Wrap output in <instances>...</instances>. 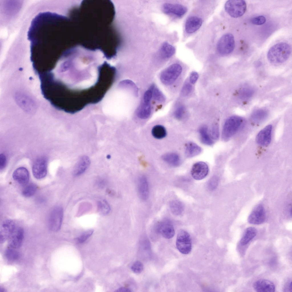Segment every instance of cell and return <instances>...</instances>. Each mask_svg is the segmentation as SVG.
<instances>
[{
    "label": "cell",
    "mask_w": 292,
    "mask_h": 292,
    "mask_svg": "<svg viewBox=\"0 0 292 292\" xmlns=\"http://www.w3.org/2000/svg\"><path fill=\"white\" fill-rule=\"evenodd\" d=\"M74 26L69 18L49 11L40 12L33 19L27 37L31 60L38 74L51 70L71 53L76 36Z\"/></svg>",
    "instance_id": "obj_1"
},
{
    "label": "cell",
    "mask_w": 292,
    "mask_h": 292,
    "mask_svg": "<svg viewBox=\"0 0 292 292\" xmlns=\"http://www.w3.org/2000/svg\"><path fill=\"white\" fill-rule=\"evenodd\" d=\"M220 0H194L183 20L181 41L186 42L199 32L215 12Z\"/></svg>",
    "instance_id": "obj_2"
},
{
    "label": "cell",
    "mask_w": 292,
    "mask_h": 292,
    "mask_svg": "<svg viewBox=\"0 0 292 292\" xmlns=\"http://www.w3.org/2000/svg\"><path fill=\"white\" fill-rule=\"evenodd\" d=\"M226 20L222 23L213 34L209 59L227 57L233 52L235 46L233 34L226 29Z\"/></svg>",
    "instance_id": "obj_3"
},
{
    "label": "cell",
    "mask_w": 292,
    "mask_h": 292,
    "mask_svg": "<svg viewBox=\"0 0 292 292\" xmlns=\"http://www.w3.org/2000/svg\"><path fill=\"white\" fill-rule=\"evenodd\" d=\"M291 52V48L289 44L285 42H280L274 45L269 49L267 54V58L272 63H282L287 60Z\"/></svg>",
    "instance_id": "obj_4"
},
{
    "label": "cell",
    "mask_w": 292,
    "mask_h": 292,
    "mask_svg": "<svg viewBox=\"0 0 292 292\" xmlns=\"http://www.w3.org/2000/svg\"><path fill=\"white\" fill-rule=\"evenodd\" d=\"M246 9V2L243 0H229L224 3L223 10L220 13L233 18L242 16Z\"/></svg>",
    "instance_id": "obj_5"
},
{
    "label": "cell",
    "mask_w": 292,
    "mask_h": 292,
    "mask_svg": "<svg viewBox=\"0 0 292 292\" xmlns=\"http://www.w3.org/2000/svg\"><path fill=\"white\" fill-rule=\"evenodd\" d=\"M244 119L236 116L228 119L224 125L222 132V138L227 141L240 131L244 125Z\"/></svg>",
    "instance_id": "obj_6"
},
{
    "label": "cell",
    "mask_w": 292,
    "mask_h": 292,
    "mask_svg": "<svg viewBox=\"0 0 292 292\" xmlns=\"http://www.w3.org/2000/svg\"><path fill=\"white\" fill-rule=\"evenodd\" d=\"M182 70L180 63L177 62L172 64L162 72L160 76L162 82L167 85L172 84L180 75Z\"/></svg>",
    "instance_id": "obj_7"
},
{
    "label": "cell",
    "mask_w": 292,
    "mask_h": 292,
    "mask_svg": "<svg viewBox=\"0 0 292 292\" xmlns=\"http://www.w3.org/2000/svg\"><path fill=\"white\" fill-rule=\"evenodd\" d=\"M176 245L178 250L181 253L185 254H189L192 250V244L188 233L184 230H180L177 234Z\"/></svg>",
    "instance_id": "obj_8"
},
{
    "label": "cell",
    "mask_w": 292,
    "mask_h": 292,
    "mask_svg": "<svg viewBox=\"0 0 292 292\" xmlns=\"http://www.w3.org/2000/svg\"><path fill=\"white\" fill-rule=\"evenodd\" d=\"M62 208L58 206L54 207L51 211L48 220L50 229L52 231L56 232L60 228L63 218Z\"/></svg>",
    "instance_id": "obj_9"
},
{
    "label": "cell",
    "mask_w": 292,
    "mask_h": 292,
    "mask_svg": "<svg viewBox=\"0 0 292 292\" xmlns=\"http://www.w3.org/2000/svg\"><path fill=\"white\" fill-rule=\"evenodd\" d=\"M266 218L265 210L261 204L257 205L253 209L248 219V222L252 224L259 225L264 223Z\"/></svg>",
    "instance_id": "obj_10"
},
{
    "label": "cell",
    "mask_w": 292,
    "mask_h": 292,
    "mask_svg": "<svg viewBox=\"0 0 292 292\" xmlns=\"http://www.w3.org/2000/svg\"><path fill=\"white\" fill-rule=\"evenodd\" d=\"M47 159L45 157L37 159L32 167L34 176L36 179H40L45 177L47 173Z\"/></svg>",
    "instance_id": "obj_11"
},
{
    "label": "cell",
    "mask_w": 292,
    "mask_h": 292,
    "mask_svg": "<svg viewBox=\"0 0 292 292\" xmlns=\"http://www.w3.org/2000/svg\"><path fill=\"white\" fill-rule=\"evenodd\" d=\"M157 232L164 238L169 239L172 238L175 234L174 227L168 220H165L158 222L156 226Z\"/></svg>",
    "instance_id": "obj_12"
},
{
    "label": "cell",
    "mask_w": 292,
    "mask_h": 292,
    "mask_svg": "<svg viewBox=\"0 0 292 292\" xmlns=\"http://www.w3.org/2000/svg\"><path fill=\"white\" fill-rule=\"evenodd\" d=\"M18 225L14 221L7 220L1 225L0 229V242L1 243L8 240Z\"/></svg>",
    "instance_id": "obj_13"
},
{
    "label": "cell",
    "mask_w": 292,
    "mask_h": 292,
    "mask_svg": "<svg viewBox=\"0 0 292 292\" xmlns=\"http://www.w3.org/2000/svg\"><path fill=\"white\" fill-rule=\"evenodd\" d=\"M24 237V231L21 227L17 226L8 239L7 247L17 249L21 246Z\"/></svg>",
    "instance_id": "obj_14"
},
{
    "label": "cell",
    "mask_w": 292,
    "mask_h": 292,
    "mask_svg": "<svg viewBox=\"0 0 292 292\" xmlns=\"http://www.w3.org/2000/svg\"><path fill=\"white\" fill-rule=\"evenodd\" d=\"M208 166L205 162H197L193 166L191 171L192 177L196 180H202L205 178L208 174Z\"/></svg>",
    "instance_id": "obj_15"
},
{
    "label": "cell",
    "mask_w": 292,
    "mask_h": 292,
    "mask_svg": "<svg viewBox=\"0 0 292 292\" xmlns=\"http://www.w3.org/2000/svg\"><path fill=\"white\" fill-rule=\"evenodd\" d=\"M272 126L269 125L261 130L256 137V141L259 145L266 146L270 143L272 137Z\"/></svg>",
    "instance_id": "obj_16"
},
{
    "label": "cell",
    "mask_w": 292,
    "mask_h": 292,
    "mask_svg": "<svg viewBox=\"0 0 292 292\" xmlns=\"http://www.w3.org/2000/svg\"><path fill=\"white\" fill-rule=\"evenodd\" d=\"M253 287L257 292H274L275 286L273 282L266 279H260L255 281Z\"/></svg>",
    "instance_id": "obj_17"
},
{
    "label": "cell",
    "mask_w": 292,
    "mask_h": 292,
    "mask_svg": "<svg viewBox=\"0 0 292 292\" xmlns=\"http://www.w3.org/2000/svg\"><path fill=\"white\" fill-rule=\"evenodd\" d=\"M90 163V158L88 156L81 157L76 165L73 172V175L78 177L83 174L87 170Z\"/></svg>",
    "instance_id": "obj_18"
},
{
    "label": "cell",
    "mask_w": 292,
    "mask_h": 292,
    "mask_svg": "<svg viewBox=\"0 0 292 292\" xmlns=\"http://www.w3.org/2000/svg\"><path fill=\"white\" fill-rule=\"evenodd\" d=\"M137 190L140 198L143 200H147L149 195V184L146 177L141 176L138 179Z\"/></svg>",
    "instance_id": "obj_19"
},
{
    "label": "cell",
    "mask_w": 292,
    "mask_h": 292,
    "mask_svg": "<svg viewBox=\"0 0 292 292\" xmlns=\"http://www.w3.org/2000/svg\"><path fill=\"white\" fill-rule=\"evenodd\" d=\"M29 177L28 170L24 167L17 169L13 174V179L21 185H25L28 183Z\"/></svg>",
    "instance_id": "obj_20"
},
{
    "label": "cell",
    "mask_w": 292,
    "mask_h": 292,
    "mask_svg": "<svg viewBox=\"0 0 292 292\" xmlns=\"http://www.w3.org/2000/svg\"><path fill=\"white\" fill-rule=\"evenodd\" d=\"M143 102L137 110V115L139 118L145 119L148 118L151 115V107L150 103Z\"/></svg>",
    "instance_id": "obj_21"
},
{
    "label": "cell",
    "mask_w": 292,
    "mask_h": 292,
    "mask_svg": "<svg viewBox=\"0 0 292 292\" xmlns=\"http://www.w3.org/2000/svg\"><path fill=\"white\" fill-rule=\"evenodd\" d=\"M257 234V231L255 228L252 227L248 228L240 239V244L242 246L247 245L256 236Z\"/></svg>",
    "instance_id": "obj_22"
},
{
    "label": "cell",
    "mask_w": 292,
    "mask_h": 292,
    "mask_svg": "<svg viewBox=\"0 0 292 292\" xmlns=\"http://www.w3.org/2000/svg\"><path fill=\"white\" fill-rule=\"evenodd\" d=\"M202 151L201 148L196 144L192 142H188L185 145V155L191 158L199 154Z\"/></svg>",
    "instance_id": "obj_23"
},
{
    "label": "cell",
    "mask_w": 292,
    "mask_h": 292,
    "mask_svg": "<svg viewBox=\"0 0 292 292\" xmlns=\"http://www.w3.org/2000/svg\"><path fill=\"white\" fill-rule=\"evenodd\" d=\"M162 159L165 162L173 167L179 166L181 162L179 155L174 153H168L164 154L162 156Z\"/></svg>",
    "instance_id": "obj_24"
},
{
    "label": "cell",
    "mask_w": 292,
    "mask_h": 292,
    "mask_svg": "<svg viewBox=\"0 0 292 292\" xmlns=\"http://www.w3.org/2000/svg\"><path fill=\"white\" fill-rule=\"evenodd\" d=\"M268 115L267 111L264 110H259L252 113L251 117V120L252 123L255 124H258L264 121Z\"/></svg>",
    "instance_id": "obj_25"
},
{
    "label": "cell",
    "mask_w": 292,
    "mask_h": 292,
    "mask_svg": "<svg viewBox=\"0 0 292 292\" xmlns=\"http://www.w3.org/2000/svg\"><path fill=\"white\" fill-rule=\"evenodd\" d=\"M199 133L200 140L202 143L207 145H211L213 144V141L209 134L206 126H201L199 129Z\"/></svg>",
    "instance_id": "obj_26"
},
{
    "label": "cell",
    "mask_w": 292,
    "mask_h": 292,
    "mask_svg": "<svg viewBox=\"0 0 292 292\" xmlns=\"http://www.w3.org/2000/svg\"><path fill=\"white\" fill-rule=\"evenodd\" d=\"M169 207L172 213L176 216L181 215L184 210L183 204L180 201L174 200L169 203Z\"/></svg>",
    "instance_id": "obj_27"
},
{
    "label": "cell",
    "mask_w": 292,
    "mask_h": 292,
    "mask_svg": "<svg viewBox=\"0 0 292 292\" xmlns=\"http://www.w3.org/2000/svg\"><path fill=\"white\" fill-rule=\"evenodd\" d=\"M151 133L153 136L157 139H161L165 137L167 134L165 128L163 126L158 125L152 128Z\"/></svg>",
    "instance_id": "obj_28"
},
{
    "label": "cell",
    "mask_w": 292,
    "mask_h": 292,
    "mask_svg": "<svg viewBox=\"0 0 292 292\" xmlns=\"http://www.w3.org/2000/svg\"><path fill=\"white\" fill-rule=\"evenodd\" d=\"M98 210L102 215H106L109 213L110 210V206L105 200H101L97 203Z\"/></svg>",
    "instance_id": "obj_29"
},
{
    "label": "cell",
    "mask_w": 292,
    "mask_h": 292,
    "mask_svg": "<svg viewBox=\"0 0 292 292\" xmlns=\"http://www.w3.org/2000/svg\"><path fill=\"white\" fill-rule=\"evenodd\" d=\"M16 249L7 247L5 252V255L9 260L14 261L19 257V254Z\"/></svg>",
    "instance_id": "obj_30"
},
{
    "label": "cell",
    "mask_w": 292,
    "mask_h": 292,
    "mask_svg": "<svg viewBox=\"0 0 292 292\" xmlns=\"http://www.w3.org/2000/svg\"><path fill=\"white\" fill-rule=\"evenodd\" d=\"M152 92V97L158 102H162L165 101V98L162 93L154 84L150 87Z\"/></svg>",
    "instance_id": "obj_31"
},
{
    "label": "cell",
    "mask_w": 292,
    "mask_h": 292,
    "mask_svg": "<svg viewBox=\"0 0 292 292\" xmlns=\"http://www.w3.org/2000/svg\"><path fill=\"white\" fill-rule=\"evenodd\" d=\"M37 189V186L34 183H30L23 190L22 194L26 197H29L33 195Z\"/></svg>",
    "instance_id": "obj_32"
},
{
    "label": "cell",
    "mask_w": 292,
    "mask_h": 292,
    "mask_svg": "<svg viewBox=\"0 0 292 292\" xmlns=\"http://www.w3.org/2000/svg\"><path fill=\"white\" fill-rule=\"evenodd\" d=\"M94 230H89L84 232L80 236L76 238L78 243H82L86 240L93 234Z\"/></svg>",
    "instance_id": "obj_33"
},
{
    "label": "cell",
    "mask_w": 292,
    "mask_h": 292,
    "mask_svg": "<svg viewBox=\"0 0 292 292\" xmlns=\"http://www.w3.org/2000/svg\"><path fill=\"white\" fill-rule=\"evenodd\" d=\"M144 266L141 261H135L132 265L131 269L132 271L136 273H139L143 270Z\"/></svg>",
    "instance_id": "obj_34"
},
{
    "label": "cell",
    "mask_w": 292,
    "mask_h": 292,
    "mask_svg": "<svg viewBox=\"0 0 292 292\" xmlns=\"http://www.w3.org/2000/svg\"><path fill=\"white\" fill-rule=\"evenodd\" d=\"M266 21L265 18L263 16H259L253 18L251 22L254 24L260 25L264 24Z\"/></svg>",
    "instance_id": "obj_35"
},
{
    "label": "cell",
    "mask_w": 292,
    "mask_h": 292,
    "mask_svg": "<svg viewBox=\"0 0 292 292\" xmlns=\"http://www.w3.org/2000/svg\"><path fill=\"white\" fill-rule=\"evenodd\" d=\"M184 108L183 106H181L178 108L174 113L175 117L178 119H181L184 114Z\"/></svg>",
    "instance_id": "obj_36"
},
{
    "label": "cell",
    "mask_w": 292,
    "mask_h": 292,
    "mask_svg": "<svg viewBox=\"0 0 292 292\" xmlns=\"http://www.w3.org/2000/svg\"><path fill=\"white\" fill-rule=\"evenodd\" d=\"M218 179L216 177H213L210 180L208 183L209 188L211 190H214L218 184Z\"/></svg>",
    "instance_id": "obj_37"
},
{
    "label": "cell",
    "mask_w": 292,
    "mask_h": 292,
    "mask_svg": "<svg viewBox=\"0 0 292 292\" xmlns=\"http://www.w3.org/2000/svg\"><path fill=\"white\" fill-rule=\"evenodd\" d=\"M192 88V85L189 83L185 84L181 90V94L184 96L188 95L191 92Z\"/></svg>",
    "instance_id": "obj_38"
},
{
    "label": "cell",
    "mask_w": 292,
    "mask_h": 292,
    "mask_svg": "<svg viewBox=\"0 0 292 292\" xmlns=\"http://www.w3.org/2000/svg\"><path fill=\"white\" fill-rule=\"evenodd\" d=\"M152 98L151 90L150 88L144 93L143 98V101L147 103H150Z\"/></svg>",
    "instance_id": "obj_39"
},
{
    "label": "cell",
    "mask_w": 292,
    "mask_h": 292,
    "mask_svg": "<svg viewBox=\"0 0 292 292\" xmlns=\"http://www.w3.org/2000/svg\"><path fill=\"white\" fill-rule=\"evenodd\" d=\"M107 183L106 181L104 179L102 178H99L96 181V186L99 188H104L106 185Z\"/></svg>",
    "instance_id": "obj_40"
},
{
    "label": "cell",
    "mask_w": 292,
    "mask_h": 292,
    "mask_svg": "<svg viewBox=\"0 0 292 292\" xmlns=\"http://www.w3.org/2000/svg\"><path fill=\"white\" fill-rule=\"evenodd\" d=\"M198 77V73L196 72H193L190 74V81L192 84H194L197 81Z\"/></svg>",
    "instance_id": "obj_41"
},
{
    "label": "cell",
    "mask_w": 292,
    "mask_h": 292,
    "mask_svg": "<svg viewBox=\"0 0 292 292\" xmlns=\"http://www.w3.org/2000/svg\"><path fill=\"white\" fill-rule=\"evenodd\" d=\"M6 163V159L5 156L2 154L0 155V169H3L5 166Z\"/></svg>",
    "instance_id": "obj_42"
},
{
    "label": "cell",
    "mask_w": 292,
    "mask_h": 292,
    "mask_svg": "<svg viewBox=\"0 0 292 292\" xmlns=\"http://www.w3.org/2000/svg\"><path fill=\"white\" fill-rule=\"evenodd\" d=\"M212 129V135L213 137L215 138H217L218 137V127H214Z\"/></svg>",
    "instance_id": "obj_43"
},
{
    "label": "cell",
    "mask_w": 292,
    "mask_h": 292,
    "mask_svg": "<svg viewBox=\"0 0 292 292\" xmlns=\"http://www.w3.org/2000/svg\"><path fill=\"white\" fill-rule=\"evenodd\" d=\"M117 292H132L131 290L129 288L124 287H122L119 288L116 291Z\"/></svg>",
    "instance_id": "obj_44"
},
{
    "label": "cell",
    "mask_w": 292,
    "mask_h": 292,
    "mask_svg": "<svg viewBox=\"0 0 292 292\" xmlns=\"http://www.w3.org/2000/svg\"><path fill=\"white\" fill-rule=\"evenodd\" d=\"M287 287L288 289L289 290V291L292 292V282L291 281L288 283L287 284Z\"/></svg>",
    "instance_id": "obj_45"
},
{
    "label": "cell",
    "mask_w": 292,
    "mask_h": 292,
    "mask_svg": "<svg viewBox=\"0 0 292 292\" xmlns=\"http://www.w3.org/2000/svg\"><path fill=\"white\" fill-rule=\"evenodd\" d=\"M5 290H4V288L0 287V292H5Z\"/></svg>",
    "instance_id": "obj_46"
}]
</instances>
